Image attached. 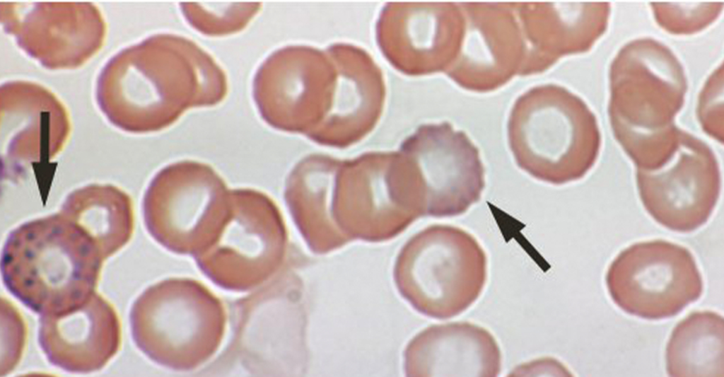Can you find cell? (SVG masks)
<instances>
[{"instance_id": "1", "label": "cell", "mask_w": 724, "mask_h": 377, "mask_svg": "<svg viewBox=\"0 0 724 377\" xmlns=\"http://www.w3.org/2000/svg\"><path fill=\"white\" fill-rule=\"evenodd\" d=\"M104 260L95 242L59 211L9 233L1 272L6 288L25 306L53 314L82 304L95 292Z\"/></svg>"}, {"instance_id": "2", "label": "cell", "mask_w": 724, "mask_h": 377, "mask_svg": "<svg viewBox=\"0 0 724 377\" xmlns=\"http://www.w3.org/2000/svg\"><path fill=\"white\" fill-rule=\"evenodd\" d=\"M508 137L519 168L553 185L583 178L597 156L598 138L590 116L554 85L532 88L516 100Z\"/></svg>"}, {"instance_id": "3", "label": "cell", "mask_w": 724, "mask_h": 377, "mask_svg": "<svg viewBox=\"0 0 724 377\" xmlns=\"http://www.w3.org/2000/svg\"><path fill=\"white\" fill-rule=\"evenodd\" d=\"M230 190L208 165L180 161L158 172L144 195V224L169 250L196 254L209 240L228 208Z\"/></svg>"}, {"instance_id": "4", "label": "cell", "mask_w": 724, "mask_h": 377, "mask_svg": "<svg viewBox=\"0 0 724 377\" xmlns=\"http://www.w3.org/2000/svg\"><path fill=\"white\" fill-rule=\"evenodd\" d=\"M606 284L619 308L647 320L677 315L703 289L689 250L664 240L636 243L621 251L609 266Z\"/></svg>"}, {"instance_id": "5", "label": "cell", "mask_w": 724, "mask_h": 377, "mask_svg": "<svg viewBox=\"0 0 724 377\" xmlns=\"http://www.w3.org/2000/svg\"><path fill=\"white\" fill-rule=\"evenodd\" d=\"M413 283L418 307L440 319L458 315L479 298L487 277L486 253L466 231L434 226L419 238Z\"/></svg>"}, {"instance_id": "6", "label": "cell", "mask_w": 724, "mask_h": 377, "mask_svg": "<svg viewBox=\"0 0 724 377\" xmlns=\"http://www.w3.org/2000/svg\"><path fill=\"white\" fill-rule=\"evenodd\" d=\"M284 228L279 210L266 194L230 190L229 206L218 229L194 255L211 277H259L272 272L282 254Z\"/></svg>"}, {"instance_id": "7", "label": "cell", "mask_w": 724, "mask_h": 377, "mask_svg": "<svg viewBox=\"0 0 724 377\" xmlns=\"http://www.w3.org/2000/svg\"><path fill=\"white\" fill-rule=\"evenodd\" d=\"M658 166L637 168L636 185L648 214L665 228L694 231L711 216L719 199L718 165L705 150H686Z\"/></svg>"}, {"instance_id": "8", "label": "cell", "mask_w": 724, "mask_h": 377, "mask_svg": "<svg viewBox=\"0 0 724 377\" xmlns=\"http://www.w3.org/2000/svg\"><path fill=\"white\" fill-rule=\"evenodd\" d=\"M465 33L458 55L447 71L460 86L486 91L522 71L525 45L519 20L503 4H460Z\"/></svg>"}, {"instance_id": "9", "label": "cell", "mask_w": 724, "mask_h": 377, "mask_svg": "<svg viewBox=\"0 0 724 377\" xmlns=\"http://www.w3.org/2000/svg\"><path fill=\"white\" fill-rule=\"evenodd\" d=\"M38 341L53 366L71 373L93 372L117 352L120 322L113 306L93 292L69 311L41 315Z\"/></svg>"}, {"instance_id": "10", "label": "cell", "mask_w": 724, "mask_h": 377, "mask_svg": "<svg viewBox=\"0 0 724 377\" xmlns=\"http://www.w3.org/2000/svg\"><path fill=\"white\" fill-rule=\"evenodd\" d=\"M419 144L428 213L450 217L466 212L480 199L485 185L477 147L448 122L425 127Z\"/></svg>"}, {"instance_id": "11", "label": "cell", "mask_w": 724, "mask_h": 377, "mask_svg": "<svg viewBox=\"0 0 724 377\" xmlns=\"http://www.w3.org/2000/svg\"><path fill=\"white\" fill-rule=\"evenodd\" d=\"M421 374L428 376L494 377L501 354L494 336L468 322L430 327L419 340Z\"/></svg>"}, {"instance_id": "12", "label": "cell", "mask_w": 724, "mask_h": 377, "mask_svg": "<svg viewBox=\"0 0 724 377\" xmlns=\"http://www.w3.org/2000/svg\"><path fill=\"white\" fill-rule=\"evenodd\" d=\"M59 211L95 242L105 260L124 246L132 235V200L111 185H88L73 191Z\"/></svg>"}, {"instance_id": "13", "label": "cell", "mask_w": 724, "mask_h": 377, "mask_svg": "<svg viewBox=\"0 0 724 377\" xmlns=\"http://www.w3.org/2000/svg\"><path fill=\"white\" fill-rule=\"evenodd\" d=\"M723 318L710 311L691 313L674 328L666 348L670 376H723Z\"/></svg>"}, {"instance_id": "14", "label": "cell", "mask_w": 724, "mask_h": 377, "mask_svg": "<svg viewBox=\"0 0 724 377\" xmlns=\"http://www.w3.org/2000/svg\"><path fill=\"white\" fill-rule=\"evenodd\" d=\"M1 319L8 325H5V344L1 346V373H8L18 364L25 342V329L23 320L17 310L7 300L1 298Z\"/></svg>"}]
</instances>
